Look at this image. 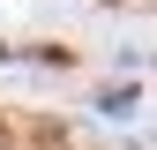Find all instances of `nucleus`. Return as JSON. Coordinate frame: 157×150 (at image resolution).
Instances as JSON below:
<instances>
[{
    "mask_svg": "<svg viewBox=\"0 0 157 150\" xmlns=\"http://www.w3.org/2000/svg\"><path fill=\"white\" fill-rule=\"evenodd\" d=\"M8 143H15V128H8V112H0V150H8Z\"/></svg>",
    "mask_w": 157,
    "mask_h": 150,
    "instance_id": "obj_1",
    "label": "nucleus"
}]
</instances>
